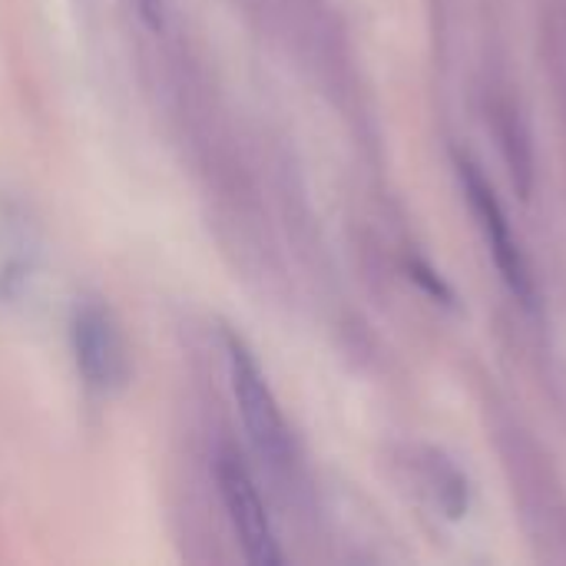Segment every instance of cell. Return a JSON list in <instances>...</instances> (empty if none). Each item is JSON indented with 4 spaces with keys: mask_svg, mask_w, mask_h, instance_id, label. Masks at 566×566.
Masks as SVG:
<instances>
[{
    "mask_svg": "<svg viewBox=\"0 0 566 566\" xmlns=\"http://www.w3.org/2000/svg\"><path fill=\"white\" fill-rule=\"evenodd\" d=\"M216 481H219L226 514L232 521V531H235L249 564H282V551H279L269 511H265V504L259 497V488H255L249 468L232 451H222L219 461H216Z\"/></svg>",
    "mask_w": 566,
    "mask_h": 566,
    "instance_id": "cell-2",
    "label": "cell"
},
{
    "mask_svg": "<svg viewBox=\"0 0 566 566\" xmlns=\"http://www.w3.org/2000/svg\"><path fill=\"white\" fill-rule=\"evenodd\" d=\"M70 342H73V361L83 378V385L96 395H113L126 381V348L119 338V328L113 315L86 302L73 312L70 322Z\"/></svg>",
    "mask_w": 566,
    "mask_h": 566,
    "instance_id": "cell-3",
    "label": "cell"
},
{
    "mask_svg": "<svg viewBox=\"0 0 566 566\" xmlns=\"http://www.w3.org/2000/svg\"><path fill=\"white\" fill-rule=\"evenodd\" d=\"M133 3H136L139 20L149 30H163V23H166V0H133Z\"/></svg>",
    "mask_w": 566,
    "mask_h": 566,
    "instance_id": "cell-5",
    "label": "cell"
},
{
    "mask_svg": "<svg viewBox=\"0 0 566 566\" xmlns=\"http://www.w3.org/2000/svg\"><path fill=\"white\" fill-rule=\"evenodd\" d=\"M226 361H229V381H232V395L245 424V434L252 441V448L259 451L262 461L269 464H285L289 461V428L285 418L279 411V401L255 361V355L245 348L242 338L229 335L226 338Z\"/></svg>",
    "mask_w": 566,
    "mask_h": 566,
    "instance_id": "cell-1",
    "label": "cell"
},
{
    "mask_svg": "<svg viewBox=\"0 0 566 566\" xmlns=\"http://www.w3.org/2000/svg\"><path fill=\"white\" fill-rule=\"evenodd\" d=\"M461 179L468 186V196H471V206L481 219V229L488 235V245L494 252V262L504 275V282L511 285V292L524 302V305H534V285H531V272H527V262L511 235V222L501 209V202L494 199V192L488 189V182L478 176V169L471 166H461Z\"/></svg>",
    "mask_w": 566,
    "mask_h": 566,
    "instance_id": "cell-4",
    "label": "cell"
}]
</instances>
